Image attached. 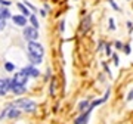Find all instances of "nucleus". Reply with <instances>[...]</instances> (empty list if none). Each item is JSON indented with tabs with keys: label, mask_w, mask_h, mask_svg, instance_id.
I'll return each instance as SVG.
<instances>
[{
	"label": "nucleus",
	"mask_w": 133,
	"mask_h": 124,
	"mask_svg": "<svg viewBox=\"0 0 133 124\" xmlns=\"http://www.w3.org/2000/svg\"><path fill=\"white\" fill-rule=\"evenodd\" d=\"M24 37L28 42H36L38 38V31L34 27H25L24 28Z\"/></svg>",
	"instance_id": "nucleus-4"
},
{
	"label": "nucleus",
	"mask_w": 133,
	"mask_h": 124,
	"mask_svg": "<svg viewBox=\"0 0 133 124\" xmlns=\"http://www.w3.org/2000/svg\"><path fill=\"white\" fill-rule=\"evenodd\" d=\"M28 78H30V77L24 72V70H21V71H18V72H16V74L14 75L12 81H14L15 84H19V86H25V84H27V81H28Z\"/></svg>",
	"instance_id": "nucleus-3"
},
{
	"label": "nucleus",
	"mask_w": 133,
	"mask_h": 124,
	"mask_svg": "<svg viewBox=\"0 0 133 124\" xmlns=\"http://www.w3.org/2000/svg\"><path fill=\"white\" fill-rule=\"evenodd\" d=\"M12 106L14 108H18L21 111H25V112H34V111L37 109V104L34 100H30V99L15 100V102H12Z\"/></svg>",
	"instance_id": "nucleus-1"
},
{
	"label": "nucleus",
	"mask_w": 133,
	"mask_h": 124,
	"mask_svg": "<svg viewBox=\"0 0 133 124\" xmlns=\"http://www.w3.org/2000/svg\"><path fill=\"white\" fill-rule=\"evenodd\" d=\"M10 92L14 93V95H18V96H21V95H24L25 92V86H19V84H15L14 81L10 83Z\"/></svg>",
	"instance_id": "nucleus-9"
},
{
	"label": "nucleus",
	"mask_w": 133,
	"mask_h": 124,
	"mask_svg": "<svg viewBox=\"0 0 133 124\" xmlns=\"http://www.w3.org/2000/svg\"><path fill=\"white\" fill-rule=\"evenodd\" d=\"M104 70H105V72H107V74H109V77H111V70L108 68V65H107V64H104Z\"/></svg>",
	"instance_id": "nucleus-27"
},
{
	"label": "nucleus",
	"mask_w": 133,
	"mask_h": 124,
	"mask_svg": "<svg viewBox=\"0 0 133 124\" xmlns=\"http://www.w3.org/2000/svg\"><path fill=\"white\" fill-rule=\"evenodd\" d=\"M90 115H92V112H89V111L81 112V114H78L74 118V124H87L89 120H90Z\"/></svg>",
	"instance_id": "nucleus-7"
},
{
	"label": "nucleus",
	"mask_w": 133,
	"mask_h": 124,
	"mask_svg": "<svg viewBox=\"0 0 133 124\" xmlns=\"http://www.w3.org/2000/svg\"><path fill=\"white\" fill-rule=\"evenodd\" d=\"M90 102H92V99H83V100H80L78 104H77V111L78 112H86V111H89V108H90ZM90 112V111H89Z\"/></svg>",
	"instance_id": "nucleus-8"
},
{
	"label": "nucleus",
	"mask_w": 133,
	"mask_h": 124,
	"mask_svg": "<svg viewBox=\"0 0 133 124\" xmlns=\"http://www.w3.org/2000/svg\"><path fill=\"white\" fill-rule=\"evenodd\" d=\"M123 50H124V53H126V55H129V53H130V44L126 43V44L123 46Z\"/></svg>",
	"instance_id": "nucleus-22"
},
{
	"label": "nucleus",
	"mask_w": 133,
	"mask_h": 124,
	"mask_svg": "<svg viewBox=\"0 0 133 124\" xmlns=\"http://www.w3.org/2000/svg\"><path fill=\"white\" fill-rule=\"evenodd\" d=\"M24 72H25L28 77H33V78L38 77V74H40V72H38V70L34 67V65H28V67H25V68H24Z\"/></svg>",
	"instance_id": "nucleus-11"
},
{
	"label": "nucleus",
	"mask_w": 133,
	"mask_h": 124,
	"mask_svg": "<svg viewBox=\"0 0 133 124\" xmlns=\"http://www.w3.org/2000/svg\"><path fill=\"white\" fill-rule=\"evenodd\" d=\"M30 22H31V27H34L36 30L38 28V21H37V16L36 15H31L30 16Z\"/></svg>",
	"instance_id": "nucleus-17"
},
{
	"label": "nucleus",
	"mask_w": 133,
	"mask_h": 124,
	"mask_svg": "<svg viewBox=\"0 0 133 124\" xmlns=\"http://www.w3.org/2000/svg\"><path fill=\"white\" fill-rule=\"evenodd\" d=\"M127 28H129V31L132 33V30H133V25H132V22H130V21H127Z\"/></svg>",
	"instance_id": "nucleus-29"
},
{
	"label": "nucleus",
	"mask_w": 133,
	"mask_h": 124,
	"mask_svg": "<svg viewBox=\"0 0 133 124\" xmlns=\"http://www.w3.org/2000/svg\"><path fill=\"white\" fill-rule=\"evenodd\" d=\"M92 27V16L90 15H87L84 18L81 19V24H80V33L81 34H86Z\"/></svg>",
	"instance_id": "nucleus-5"
},
{
	"label": "nucleus",
	"mask_w": 133,
	"mask_h": 124,
	"mask_svg": "<svg viewBox=\"0 0 133 124\" xmlns=\"http://www.w3.org/2000/svg\"><path fill=\"white\" fill-rule=\"evenodd\" d=\"M59 31H61V33H64V31H65V21H64V19H62L61 24H59Z\"/></svg>",
	"instance_id": "nucleus-25"
},
{
	"label": "nucleus",
	"mask_w": 133,
	"mask_h": 124,
	"mask_svg": "<svg viewBox=\"0 0 133 124\" xmlns=\"http://www.w3.org/2000/svg\"><path fill=\"white\" fill-rule=\"evenodd\" d=\"M28 53L33 55V56L43 58L44 49H43V46L40 43H37V42H28Z\"/></svg>",
	"instance_id": "nucleus-2"
},
{
	"label": "nucleus",
	"mask_w": 133,
	"mask_h": 124,
	"mask_svg": "<svg viewBox=\"0 0 133 124\" xmlns=\"http://www.w3.org/2000/svg\"><path fill=\"white\" fill-rule=\"evenodd\" d=\"M6 27V21L5 19H0V30H3Z\"/></svg>",
	"instance_id": "nucleus-28"
},
{
	"label": "nucleus",
	"mask_w": 133,
	"mask_h": 124,
	"mask_svg": "<svg viewBox=\"0 0 133 124\" xmlns=\"http://www.w3.org/2000/svg\"><path fill=\"white\" fill-rule=\"evenodd\" d=\"M5 70L6 71H9V72H12V71H15V65L14 64H10V62H6L5 64Z\"/></svg>",
	"instance_id": "nucleus-20"
},
{
	"label": "nucleus",
	"mask_w": 133,
	"mask_h": 124,
	"mask_svg": "<svg viewBox=\"0 0 133 124\" xmlns=\"http://www.w3.org/2000/svg\"><path fill=\"white\" fill-rule=\"evenodd\" d=\"M8 18H10V12H9V9L8 8H2V10H0V19H8Z\"/></svg>",
	"instance_id": "nucleus-14"
},
{
	"label": "nucleus",
	"mask_w": 133,
	"mask_h": 124,
	"mask_svg": "<svg viewBox=\"0 0 133 124\" xmlns=\"http://www.w3.org/2000/svg\"><path fill=\"white\" fill-rule=\"evenodd\" d=\"M12 21H14L15 25H19V27H27V18H25L24 15H15L12 16Z\"/></svg>",
	"instance_id": "nucleus-10"
},
{
	"label": "nucleus",
	"mask_w": 133,
	"mask_h": 124,
	"mask_svg": "<svg viewBox=\"0 0 133 124\" xmlns=\"http://www.w3.org/2000/svg\"><path fill=\"white\" fill-rule=\"evenodd\" d=\"M55 92H56V78L52 77V80H50V86H49V93H50V96L55 95Z\"/></svg>",
	"instance_id": "nucleus-13"
},
{
	"label": "nucleus",
	"mask_w": 133,
	"mask_h": 124,
	"mask_svg": "<svg viewBox=\"0 0 133 124\" xmlns=\"http://www.w3.org/2000/svg\"><path fill=\"white\" fill-rule=\"evenodd\" d=\"M126 100H127V102H132V100H133V89H130V90H129L127 96H126Z\"/></svg>",
	"instance_id": "nucleus-21"
},
{
	"label": "nucleus",
	"mask_w": 133,
	"mask_h": 124,
	"mask_svg": "<svg viewBox=\"0 0 133 124\" xmlns=\"http://www.w3.org/2000/svg\"><path fill=\"white\" fill-rule=\"evenodd\" d=\"M108 28L111 30V31H115V28H117V27H115L114 18H109V19H108Z\"/></svg>",
	"instance_id": "nucleus-18"
},
{
	"label": "nucleus",
	"mask_w": 133,
	"mask_h": 124,
	"mask_svg": "<svg viewBox=\"0 0 133 124\" xmlns=\"http://www.w3.org/2000/svg\"><path fill=\"white\" fill-rule=\"evenodd\" d=\"M111 43H105V52H107V56H112V50H111Z\"/></svg>",
	"instance_id": "nucleus-19"
},
{
	"label": "nucleus",
	"mask_w": 133,
	"mask_h": 124,
	"mask_svg": "<svg viewBox=\"0 0 133 124\" xmlns=\"http://www.w3.org/2000/svg\"><path fill=\"white\" fill-rule=\"evenodd\" d=\"M2 2H3V0H0V3H2Z\"/></svg>",
	"instance_id": "nucleus-30"
},
{
	"label": "nucleus",
	"mask_w": 133,
	"mask_h": 124,
	"mask_svg": "<svg viewBox=\"0 0 133 124\" xmlns=\"http://www.w3.org/2000/svg\"><path fill=\"white\" fill-rule=\"evenodd\" d=\"M112 61H114L115 65H118V64H120V61H118V55H117V53H112Z\"/></svg>",
	"instance_id": "nucleus-26"
},
{
	"label": "nucleus",
	"mask_w": 133,
	"mask_h": 124,
	"mask_svg": "<svg viewBox=\"0 0 133 124\" xmlns=\"http://www.w3.org/2000/svg\"><path fill=\"white\" fill-rule=\"evenodd\" d=\"M18 8H19V10L22 12V15H24V16H31L30 10L27 9V6H25V5H22V3H18Z\"/></svg>",
	"instance_id": "nucleus-16"
},
{
	"label": "nucleus",
	"mask_w": 133,
	"mask_h": 124,
	"mask_svg": "<svg viewBox=\"0 0 133 124\" xmlns=\"http://www.w3.org/2000/svg\"><path fill=\"white\" fill-rule=\"evenodd\" d=\"M108 3L112 6V9H114V10H120V9H118V6H117V3H115L114 0H108Z\"/></svg>",
	"instance_id": "nucleus-23"
},
{
	"label": "nucleus",
	"mask_w": 133,
	"mask_h": 124,
	"mask_svg": "<svg viewBox=\"0 0 133 124\" xmlns=\"http://www.w3.org/2000/svg\"><path fill=\"white\" fill-rule=\"evenodd\" d=\"M28 59H30V62H31L33 65H40V64H42V61H43V58L33 56V55H30V53H28Z\"/></svg>",
	"instance_id": "nucleus-15"
},
{
	"label": "nucleus",
	"mask_w": 133,
	"mask_h": 124,
	"mask_svg": "<svg viewBox=\"0 0 133 124\" xmlns=\"http://www.w3.org/2000/svg\"><path fill=\"white\" fill-rule=\"evenodd\" d=\"M114 46H115V49H118V50H121V49H123V46H124V44L121 43V42H118V40H117V42H115V43H114Z\"/></svg>",
	"instance_id": "nucleus-24"
},
{
	"label": "nucleus",
	"mask_w": 133,
	"mask_h": 124,
	"mask_svg": "<svg viewBox=\"0 0 133 124\" xmlns=\"http://www.w3.org/2000/svg\"><path fill=\"white\" fill-rule=\"evenodd\" d=\"M12 78H0V96H5L10 90Z\"/></svg>",
	"instance_id": "nucleus-6"
},
{
	"label": "nucleus",
	"mask_w": 133,
	"mask_h": 124,
	"mask_svg": "<svg viewBox=\"0 0 133 124\" xmlns=\"http://www.w3.org/2000/svg\"><path fill=\"white\" fill-rule=\"evenodd\" d=\"M19 115H21V109H18V108H10V111H9V114H8V118H10V120H16V118H19Z\"/></svg>",
	"instance_id": "nucleus-12"
},
{
	"label": "nucleus",
	"mask_w": 133,
	"mask_h": 124,
	"mask_svg": "<svg viewBox=\"0 0 133 124\" xmlns=\"http://www.w3.org/2000/svg\"><path fill=\"white\" fill-rule=\"evenodd\" d=\"M0 10H2V8H0Z\"/></svg>",
	"instance_id": "nucleus-31"
}]
</instances>
